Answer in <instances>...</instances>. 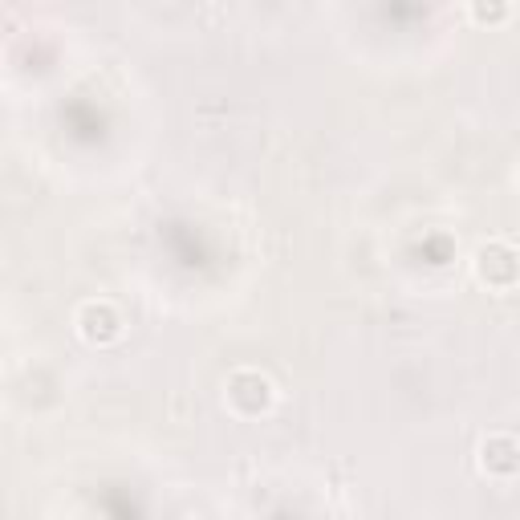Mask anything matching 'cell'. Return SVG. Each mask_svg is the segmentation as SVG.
<instances>
[{
	"mask_svg": "<svg viewBox=\"0 0 520 520\" xmlns=\"http://www.w3.org/2000/svg\"><path fill=\"white\" fill-rule=\"evenodd\" d=\"M78 330H82V338L90 346H110V342L122 338V317H118V309L110 301H90L78 313Z\"/></svg>",
	"mask_w": 520,
	"mask_h": 520,
	"instance_id": "3957f363",
	"label": "cell"
},
{
	"mask_svg": "<svg viewBox=\"0 0 520 520\" xmlns=\"http://www.w3.org/2000/svg\"><path fill=\"white\" fill-rule=\"evenodd\" d=\"M468 13H472V21H480V25H500V21L512 17V5H504V0H496V5H484V0H476Z\"/></svg>",
	"mask_w": 520,
	"mask_h": 520,
	"instance_id": "5b68a950",
	"label": "cell"
},
{
	"mask_svg": "<svg viewBox=\"0 0 520 520\" xmlns=\"http://www.w3.org/2000/svg\"><path fill=\"white\" fill-rule=\"evenodd\" d=\"M480 468H484L488 476H500V480L516 476V472H520V439H516V435H504V431L488 435V439L480 443Z\"/></svg>",
	"mask_w": 520,
	"mask_h": 520,
	"instance_id": "277c9868",
	"label": "cell"
},
{
	"mask_svg": "<svg viewBox=\"0 0 520 520\" xmlns=\"http://www.w3.org/2000/svg\"><path fill=\"white\" fill-rule=\"evenodd\" d=\"M476 273L488 289H512L520 281V252L504 240H492L476 252Z\"/></svg>",
	"mask_w": 520,
	"mask_h": 520,
	"instance_id": "7a4b0ae2",
	"label": "cell"
},
{
	"mask_svg": "<svg viewBox=\"0 0 520 520\" xmlns=\"http://www.w3.org/2000/svg\"><path fill=\"white\" fill-rule=\"evenodd\" d=\"M516 183H520V171H516Z\"/></svg>",
	"mask_w": 520,
	"mask_h": 520,
	"instance_id": "8992f818",
	"label": "cell"
},
{
	"mask_svg": "<svg viewBox=\"0 0 520 520\" xmlns=\"http://www.w3.org/2000/svg\"><path fill=\"white\" fill-rule=\"evenodd\" d=\"M273 403V382L260 374V370H236L228 378V407L244 419L260 415V411H269Z\"/></svg>",
	"mask_w": 520,
	"mask_h": 520,
	"instance_id": "6da1fadb",
	"label": "cell"
}]
</instances>
